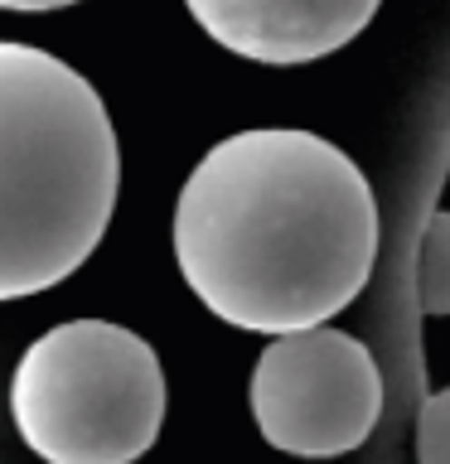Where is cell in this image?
I'll return each mask as SVG.
<instances>
[{"instance_id": "cell-6", "label": "cell", "mask_w": 450, "mask_h": 464, "mask_svg": "<svg viewBox=\"0 0 450 464\" xmlns=\"http://www.w3.org/2000/svg\"><path fill=\"white\" fill-rule=\"evenodd\" d=\"M416 304L421 314H450V213H431L416 246Z\"/></svg>"}, {"instance_id": "cell-2", "label": "cell", "mask_w": 450, "mask_h": 464, "mask_svg": "<svg viewBox=\"0 0 450 464\" xmlns=\"http://www.w3.org/2000/svg\"><path fill=\"white\" fill-rule=\"evenodd\" d=\"M107 102L64 58L0 39V304L68 281L116 213Z\"/></svg>"}, {"instance_id": "cell-8", "label": "cell", "mask_w": 450, "mask_h": 464, "mask_svg": "<svg viewBox=\"0 0 450 464\" xmlns=\"http://www.w3.org/2000/svg\"><path fill=\"white\" fill-rule=\"evenodd\" d=\"M68 5H83V0H0V10H15V14H44V10H68Z\"/></svg>"}, {"instance_id": "cell-3", "label": "cell", "mask_w": 450, "mask_h": 464, "mask_svg": "<svg viewBox=\"0 0 450 464\" xmlns=\"http://www.w3.org/2000/svg\"><path fill=\"white\" fill-rule=\"evenodd\" d=\"M155 348L112 319H68L39 334L10 377V416L44 464H136L165 426Z\"/></svg>"}, {"instance_id": "cell-7", "label": "cell", "mask_w": 450, "mask_h": 464, "mask_svg": "<svg viewBox=\"0 0 450 464\" xmlns=\"http://www.w3.org/2000/svg\"><path fill=\"white\" fill-rule=\"evenodd\" d=\"M416 464H450V387L431 392L416 411Z\"/></svg>"}, {"instance_id": "cell-4", "label": "cell", "mask_w": 450, "mask_h": 464, "mask_svg": "<svg viewBox=\"0 0 450 464\" xmlns=\"http://www.w3.org/2000/svg\"><path fill=\"white\" fill-rule=\"evenodd\" d=\"M247 401L271 450L300 459H334L373 435L383 416V372L363 339L310 324L271 334L252 368Z\"/></svg>"}, {"instance_id": "cell-1", "label": "cell", "mask_w": 450, "mask_h": 464, "mask_svg": "<svg viewBox=\"0 0 450 464\" xmlns=\"http://www.w3.org/2000/svg\"><path fill=\"white\" fill-rule=\"evenodd\" d=\"M170 232L203 310L271 339L358 300L377 261V198L334 140L257 126L199 155Z\"/></svg>"}, {"instance_id": "cell-5", "label": "cell", "mask_w": 450, "mask_h": 464, "mask_svg": "<svg viewBox=\"0 0 450 464\" xmlns=\"http://www.w3.org/2000/svg\"><path fill=\"white\" fill-rule=\"evenodd\" d=\"M218 49L267 68H300L354 44L383 0H184Z\"/></svg>"}]
</instances>
